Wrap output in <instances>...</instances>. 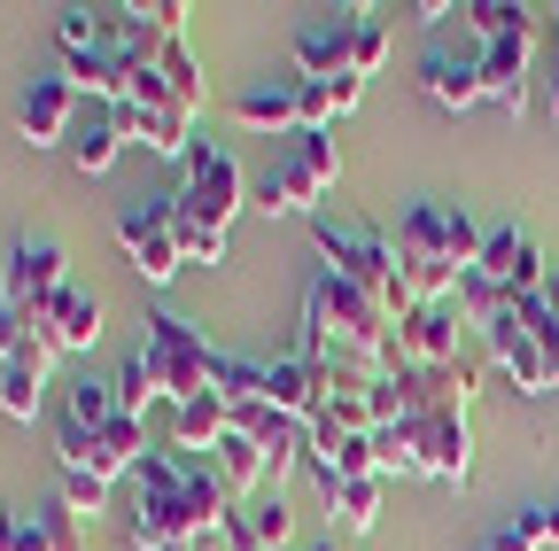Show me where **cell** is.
<instances>
[{
    "mask_svg": "<svg viewBox=\"0 0 559 551\" xmlns=\"http://www.w3.org/2000/svg\"><path fill=\"white\" fill-rule=\"evenodd\" d=\"M319 490H326L342 536H373V520H381V490H389L381 474H342V481H319Z\"/></svg>",
    "mask_w": 559,
    "mask_h": 551,
    "instance_id": "27",
    "label": "cell"
},
{
    "mask_svg": "<svg viewBox=\"0 0 559 551\" xmlns=\"http://www.w3.org/2000/svg\"><path fill=\"white\" fill-rule=\"evenodd\" d=\"M311 551H334V543H311Z\"/></svg>",
    "mask_w": 559,
    "mask_h": 551,
    "instance_id": "45",
    "label": "cell"
},
{
    "mask_svg": "<svg viewBox=\"0 0 559 551\" xmlns=\"http://www.w3.org/2000/svg\"><path fill=\"white\" fill-rule=\"evenodd\" d=\"M241 520H249V536H257V551H288V505L280 498H257V505H241Z\"/></svg>",
    "mask_w": 559,
    "mask_h": 551,
    "instance_id": "37",
    "label": "cell"
},
{
    "mask_svg": "<svg viewBox=\"0 0 559 551\" xmlns=\"http://www.w3.org/2000/svg\"><path fill=\"white\" fill-rule=\"evenodd\" d=\"M389 55V32L373 24V9H358V24H349V79H373Z\"/></svg>",
    "mask_w": 559,
    "mask_h": 551,
    "instance_id": "36",
    "label": "cell"
},
{
    "mask_svg": "<svg viewBox=\"0 0 559 551\" xmlns=\"http://www.w3.org/2000/svg\"><path fill=\"white\" fill-rule=\"evenodd\" d=\"M32 326H39V342H47L55 358H86L94 342H102V288L62 280V296L47 311H32Z\"/></svg>",
    "mask_w": 559,
    "mask_h": 551,
    "instance_id": "13",
    "label": "cell"
},
{
    "mask_svg": "<svg viewBox=\"0 0 559 551\" xmlns=\"http://www.w3.org/2000/svg\"><path fill=\"white\" fill-rule=\"evenodd\" d=\"M55 47H62V79L79 86L86 101H124V71H117L109 47H102L94 9H62L55 16Z\"/></svg>",
    "mask_w": 559,
    "mask_h": 551,
    "instance_id": "10",
    "label": "cell"
},
{
    "mask_svg": "<svg viewBox=\"0 0 559 551\" xmlns=\"http://www.w3.org/2000/svg\"><path fill=\"white\" fill-rule=\"evenodd\" d=\"M466 39L474 47H498V39H536V9H521V0H466Z\"/></svg>",
    "mask_w": 559,
    "mask_h": 551,
    "instance_id": "28",
    "label": "cell"
},
{
    "mask_svg": "<svg viewBox=\"0 0 559 551\" xmlns=\"http://www.w3.org/2000/svg\"><path fill=\"white\" fill-rule=\"evenodd\" d=\"M451 211H436V202H412V211L396 218V264H404V280H412V296L419 303H451V288H459V264H451Z\"/></svg>",
    "mask_w": 559,
    "mask_h": 551,
    "instance_id": "7",
    "label": "cell"
},
{
    "mask_svg": "<svg viewBox=\"0 0 559 551\" xmlns=\"http://www.w3.org/2000/svg\"><path fill=\"white\" fill-rule=\"evenodd\" d=\"M264 404H280L288 420H319L326 411V366L319 358H264Z\"/></svg>",
    "mask_w": 559,
    "mask_h": 551,
    "instance_id": "20",
    "label": "cell"
},
{
    "mask_svg": "<svg viewBox=\"0 0 559 551\" xmlns=\"http://www.w3.org/2000/svg\"><path fill=\"white\" fill-rule=\"evenodd\" d=\"M349 24H358V9H342V16H326V24H304L296 32V71L304 79H349Z\"/></svg>",
    "mask_w": 559,
    "mask_h": 551,
    "instance_id": "22",
    "label": "cell"
},
{
    "mask_svg": "<svg viewBox=\"0 0 559 551\" xmlns=\"http://www.w3.org/2000/svg\"><path fill=\"white\" fill-rule=\"evenodd\" d=\"M70 164H79L86 179H102L132 141H124V124H117V101H79V124H70Z\"/></svg>",
    "mask_w": 559,
    "mask_h": 551,
    "instance_id": "21",
    "label": "cell"
},
{
    "mask_svg": "<svg viewBox=\"0 0 559 551\" xmlns=\"http://www.w3.org/2000/svg\"><path fill=\"white\" fill-rule=\"evenodd\" d=\"M373 474H381V481L428 474V466H419V420H389V428H373Z\"/></svg>",
    "mask_w": 559,
    "mask_h": 551,
    "instance_id": "30",
    "label": "cell"
},
{
    "mask_svg": "<svg viewBox=\"0 0 559 551\" xmlns=\"http://www.w3.org/2000/svg\"><path fill=\"white\" fill-rule=\"evenodd\" d=\"M234 211H249V171H241V156L218 148V141H194V156L179 164V187H171V218H179L187 264H218V256H226Z\"/></svg>",
    "mask_w": 559,
    "mask_h": 551,
    "instance_id": "2",
    "label": "cell"
},
{
    "mask_svg": "<svg viewBox=\"0 0 559 551\" xmlns=\"http://www.w3.org/2000/svg\"><path fill=\"white\" fill-rule=\"evenodd\" d=\"M419 94H428L436 109L466 117L481 101V47H451V39H428V55H419Z\"/></svg>",
    "mask_w": 559,
    "mask_h": 551,
    "instance_id": "14",
    "label": "cell"
},
{
    "mask_svg": "<svg viewBox=\"0 0 559 551\" xmlns=\"http://www.w3.org/2000/svg\"><path fill=\"white\" fill-rule=\"evenodd\" d=\"M451 311H459V319L481 334V326H498L513 303H506V288H498V280H489V272L474 264V272H459V288H451Z\"/></svg>",
    "mask_w": 559,
    "mask_h": 551,
    "instance_id": "29",
    "label": "cell"
},
{
    "mask_svg": "<svg viewBox=\"0 0 559 551\" xmlns=\"http://www.w3.org/2000/svg\"><path fill=\"white\" fill-rule=\"evenodd\" d=\"M481 342H489V358L506 366V381H513L521 396H551V388H559V381H551V358H544V342H536L513 311H506L498 326H481Z\"/></svg>",
    "mask_w": 559,
    "mask_h": 551,
    "instance_id": "18",
    "label": "cell"
},
{
    "mask_svg": "<svg viewBox=\"0 0 559 551\" xmlns=\"http://www.w3.org/2000/svg\"><path fill=\"white\" fill-rule=\"evenodd\" d=\"M288 164L326 194V187L342 179V148H334V132H296V141H288Z\"/></svg>",
    "mask_w": 559,
    "mask_h": 551,
    "instance_id": "34",
    "label": "cell"
},
{
    "mask_svg": "<svg viewBox=\"0 0 559 551\" xmlns=\"http://www.w3.org/2000/svg\"><path fill=\"white\" fill-rule=\"evenodd\" d=\"M0 551H24V505H0Z\"/></svg>",
    "mask_w": 559,
    "mask_h": 551,
    "instance_id": "40",
    "label": "cell"
},
{
    "mask_svg": "<svg viewBox=\"0 0 559 551\" xmlns=\"http://www.w3.org/2000/svg\"><path fill=\"white\" fill-rule=\"evenodd\" d=\"M234 124L272 132V141H296L304 132V71H280V79H249L234 94Z\"/></svg>",
    "mask_w": 559,
    "mask_h": 551,
    "instance_id": "17",
    "label": "cell"
},
{
    "mask_svg": "<svg viewBox=\"0 0 559 551\" xmlns=\"http://www.w3.org/2000/svg\"><path fill=\"white\" fill-rule=\"evenodd\" d=\"M32 513H39V528H47V543H55V551H86V536H79V513H70L62 498L32 505Z\"/></svg>",
    "mask_w": 559,
    "mask_h": 551,
    "instance_id": "39",
    "label": "cell"
},
{
    "mask_svg": "<svg viewBox=\"0 0 559 551\" xmlns=\"http://www.w3.org/2000/svg\"><path fill=\"white\" fill-rule=\"evenodd\" d=\"M62 505H70V513H102V505H109V481H102V474H79V466H62Z\"/></svg>",
    "mask_w": 559,
    "mask_h": 551,
    "instance_id": "38",
    "label": "cell"
},
{
    "mask_svg": "<svg viewBox=\"0 0 559 551\" xmlns=\"http://www.w3.org/2000/svg\"><path fill=\"white\" fill-rule=\"evenodd\" d=\"M311 249L326 256V272L334 280H349V288H366L389 319H404L419 296H412V280H404V264H396V241H389V226H366V218H311Z\"/></svg>",
    "mask_w": 559,
    "mask_h": 551,
    "instance_id": "3",
    "label": "cell"
},
{
    "mask_svg": "<svg viewBox=\"0 0 559 551\" xmlns=\"http://www.w3.org/2000/svg\"><path fill=\"white\" fill-rule=\"evenodd\" d=\"M132 551H202L179 451H148L132 474Z\"/></svg>",
    "mask_w": 559,
    "mask_h": 551,
    "instance_id": "4",
    "label": "cell"
},
{
    "mask_svg": "<svg viewBox=\"0 0 559 551\" xmlns=\"http://www.w3.org/2000/svg\"><path fill=\"white\" fill-rule=\"evenodd\" d=\"M311 202H319V187H311V179H304L288 156H280V164H264V171L249 179V211H264V218H319Z\"/></svg>",
    "mask_w": 559,
    "mask_h": 551,
    "instance_id": "24",
    "label": "cell"
},
{
    "mask_svg": "<svg viewBox=\"0 0 559 551\" xmlns=\"http://www.w3.org/2000/svg\"><path fill=\"white\" fill-rule=\"evenodd\" d=\"M419 466H428V481H451V490L474 474V428L459 411H419Z\"/></svg>",
    "mask_w": 559,
    "mask_h": 551,
    "instance_id": "19",
    "label": "cell"
},
{
    "mask_svg": "<svg viewBox=\"0 0 559 551\" xmlns=\"http://www.w3.org/2000/svg\"><path fill=\"white\" fill-rule=\"evenodd\" d=\"M559 543V505H521L498 536H489V551H551Z\"/></svg>",
    "mask_w": 559,
    "mask_h": 551,
    "instance_id": "31",
    "label": "cell"
},
{
    "mask_svg": "<svg viewBox=\"0 0 559 551\" xmlns=\"http://www.w3.org/2000/svg\"><path fill=\"white\" fill-rule=\"evenodd\" d=\"M528 47H536V39H498V47H481V101H498L506 117L528 109Z\"/></svg>",
    "mask_w": 559,
    "mask_h": 551,
    "instance_id": "23",
    "label": "cell"
},
{
    "mask_svg": "<svg viewBox=\"0 0 559 551\" xmlns=\"http://www.w3.org/2000/svg\"><path fill=\"white\" fill-rule=\"evenodd\" d=\"M459 311L451 303H412L389 334V373L396 366H459Z\"/></svg>",
    "mask_w": 559,
    "mask_h": 551,
    "instance_id": "12",
    "label": "cell"
},
{
    "mask_svg": "<svg viewBox=\"0 0 559 551\" xmlns=\"http://www.w3.org/2000/svg\"><path fill=\"white\" fill-rule=\"evenodd\" d=\"M389 334H396V319L366 288L334 280L326 264L311 272V288H304V358L342 366V373H389Z\"/></svg>",
    "mask_w": 559,
    "mask_h": 551,
    "instance_id": "1",
    "label": "cell"
},
{
    "mask_svg": "<svg viewBox=\"0 0 559 551\" xmlns=\"http://www.w3.org/2000/svg\"><path fill=\"white\" fill-rule=\"evenodd\" d=\"M117 241H124L132 272H140L148 288H171L179 272H187L179 218H171V194H156V202H124V211H117Z\"/></svg>",
    "mask_w": 559,
    "mask_h": 551,
    "instance_id": "8",
    "label": "cell"
},
{
    "mask_svg": "<svg viewBox=\"0 0 559 551\" xmlns=\"http://www.w3.org/2000/svg\"><path fill=\"white\" fill-rule=\"evenodd\" d=\"M55 451H62V466H79V474H102V481H117V474H140V458H148L156 443H148V420H132V411H117L109 428H62L55 435Z\"/></svg>",
    "mask_w": 559,
    "mask_h": 551,
    "instance_id": "9",
    "label": "cell"
},
{
    "mask_svg": "<svg viewBox=\"0 0 559 551\" xmlns=\"http://www.w3.org/2000/svg\"><path fill=\"white\" fill-rule=\"evenodd\" d=\"M117 124H124V141H132V148H148V156H164V164H187V156H194V109H187L156 71L124 86Z\"/></svg>",
    "mask_w": 559,
    "mask_h": 551,
    "instance_id": "6",
    "label": "cell"
},
{
    "mask_svg": "<svg viewBox=\"0 0 559 551\" xmlns=\"http://www.w3.org/2000/svg\"><path fill=\"white\" fill-rule=\"evenodd\" d=\"M117 420V381H79V388H70L62 396V428H109Z\"/></svg>",
    "mask_w": 559,
    "mask_h": 551,
    "instance_id": "33",
    "label": "cell"
},
{
    "mask_svg": "<svg viewBox=\"0 0 559 551\" xmlns=\"http://www.w3.org/2000/svg\"><path fill=\"white\" fill-rule=\"evenodd\" d=\"M70 280V264H62V241L55 233H24L9 249V264H0V303L9 311H47Z\"/></svg>",
    "mask_w": 559,
    "mask_h": 551,
    "instance_id": "11",
    "label": "cell"
},
{
    "mask_svg": "<svg viewBox=\"0 0 559 551\" xmlns=\"http://www.w3.org/2000/svg\"><path fill=\"white\" fill-rule=\"evenodd\" d=\"M124 358L156 381V396H164V404L202 396V388H210V373H218V350H210L202 326H194V319H179V311H148V334H140Z\"/></svg>",
    "mask_w": 559,
    "mask_h": 551,
    "instance_id": "5",
    "label": "cell"
},
{
    "mask_svg": "<svg viewBox=\"0 0 559 551\" xmlns=\"http://www.w3.org/2000/svg\"><path fill=\"white\" fill-rule=\"evenodd\" d=\"M47 350L32 342V350H16V358H0V411L9 420H39V388H47Z\"/></svg>",
    "mask_w": 559,
    "mask_h": 551,
    "instance_id": "26",
    "label": "cell"
},
{
    "mask_svg": "<svg viewBox=\"0 0 559 551\" xmlns=\"http://www.w3.org/2000/svg\"><path fill=\"white\" fill-rule=\"evenodd\" d=\"M210 466H218V481H226V490L241 498V490H257V481H264V451L241 435V428H226V443L218 451H210Z\"/></svg>",
    "mask_w": 559,
    "mask_h": 551,
    "instance_id": "32",
    "label": "cell"
},
{
    "mask_svg": "<svg viewBox=\"0 0 559 551\" xmlns=\"http://www.w3.org/2000/svg\"><path fill=\"white\" fill-rule=\"evenodd\" d=\"M156 79L187 101V109H202V71H194V55H187V39H164V55H156Z\"/></svg>",
    "mask_w": 559,
    "mask_h": 551,
    "instance_id": "35",
    "label": "cell"
},
{
    "mask_svg": "<svg viewBox=\"0 0 559 551\" xmlns=\"http://www.w3.org/2000/svg\"><path fill=\"white\" fill-rule=\"evenodd\" d=\"M551 117H559V62H551Z\"/></svg>",
    "mask_w": 559,
    "mask_h": 551,
    "instance_id": "44",
    "label": "cell"
},
{
    "mask_svg": "<svg viewBox=\"0 0 559 551\" xmlns=\"http://www.w3.org/2000/svg\"><path fill=\"white\" fill-rule=\"evenodd\" d=\"M551 24H559V9H551Z\"/></svg>",
    "mask_w": 559,
    "mask_h": 551,
    "instance_id": "46",
    "label": "cell"
},
{
    "mask_svg": "<svg viewBox=\"0 0 559 551\" xmlns=\"http://www.w3.org/2000/svg\"><path fill=\"white\" fill-rule=\"evenodd\" d=\"M544 303H551V311H559V264H551V272H544Z\"/></svg>",
    "mask_w": 559,
    "mask_h": 551,
    "instance_id": "43",
    "label": "cell"
},
{
    "mask_svg": "<svg viewBox=\"0 0 559 551\" xmlns=\"http://www.w3.org/2000/svg\"><path fill=\"white\" fill-rule=\"evenodd\" d=\"M79 86H70L62 71H39V79H24V101H16V132H24V148H55V141H70V124H79Z\"/></svg>",
    "mask_w": 559,
    "mask_h": 551,
    "instance_id": "15",
    "label": "cell"
},
{
    "mask_svg": "<svg viewBox=\"0 0 559 551\" xmlns=\"http://www.w3.org/2000/svg\"><path fill=\"white\" fill-rule=\"evenodd\" d=\"M358 101H366V79H334V117H349Z\"/></svg>",
    "mask_w": 559,
    "mask_h": 551,
    "instance_id": "42",
    "label": "cell"
},
{
    "mask_svg": "<svg viewBox=\"0 0 559 551\" xmlns=\"http://www.w3.org/2000/svg\"><path fill=\"white\" fill-rule=\"evenodd\" d=\"M544 311H551V303H544ZM528 334H536V342H544V358H551V381H559V311H551V319H544V326H528Z\"/></svg>",
    "mask_w": 559,
    "mask_h": 551,
    "instance_id": "41",
    "label": "cell"
},
{
    "mask_svg": "<svg viewBox=\"0 0 559 551\" xmlns=\"http://www.w3.org/2000/svg\"><path fill=\"white\" fill-rule=\"evenodd\" d=\"M481 272L506 288V303H536V296H544L551 256H544L521 226H489V241H481Z\"/></svg>",
    "mask_w": 559,
    "mask_h": 551,
    "instance_id": "16",
    "label": "cell"
},
{
    "mask_svg": "<svg viewBox=\"0 0 559 551\" xmlns=\"http://www.w3.org/2000/svg\"><path fill=\"white\" fill-rule=\"evenodd\" d=\"M226 428H234V404H226L218 388H202V396L171 404V443H179V451H218Z\"/></svg>",
    "mask_w": 559,
    "mask_h": 551,
    "instance_id": "25",
    "label": "cell"
}]
</instances>
